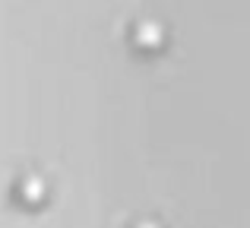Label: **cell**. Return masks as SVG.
Masks as SVG:
<instances>
[{
	"instance_id": "cell-1",
	"label": "cell",
	"mask_w": 250,
	"mask_h": 228,
	"mask_svg": "<svg viewBox=\"0 0 250 228\" xmlns=\"http://www.w3.org/2000/svg\"><path fill=\"white\" fill-rule=\"evenodd\" d=\"M162 38H165V32H162V25L152 22V19H143V22L136 25V44H140V48H159Z\"/></svg>"
},
{
	"instance_id": "cell-2",
	"label": "cell",
	"mask_w": 250,
	"mask_h": 228,
	"mask_svg": "<svg viewBox=\"0 0 250 228\" xmlns=\"http://www.w3.org/2000/svg\"><path fill=\"white\" fill-rule=\"evenodd\" d=\"M19 190L25 193V200H29V203H38V200H42V193H44V181L35 178V174H29V178L19 184Z\"/></svg>"
},
{
	"instance_id": "cell-3",
	"label": "cell",
	"mask_w": 250,
	"mask_h": 228,
	"mask_svg": "<svg viewBox=\"0 0 250 228\" xmlns=\"http://www.w3.org/2000/svg\"><path fill=\"white\" fill-rule=\"evenodd\" d=\"M136 228H159V225H155V222H140Z\"/></svg>"
}]
</instances>
